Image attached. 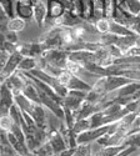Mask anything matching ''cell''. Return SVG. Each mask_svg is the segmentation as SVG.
I'll return each mask as SVG.
<instances>
[{
	"label": "cell",
	"instance_id": "3957f363",
	"mask_svg": "<svg viewBox=\"0 0 140 156\" xmlns=\"http://www.w3.org/2000/svg\"><path fill=\"white\" fill-rule=\"evenodd\" d=\"M21 59H23V55L20 53H18V51L10 54L6 64L4 65V68L0 70V84L4 83L10 75H13L18 70V66H19Z\"/></svg>",
	"mask_w": 140,
	"mask_h": 156
},
{
	"label": "cell",
	"instance_id": "e0dca14e",
	"mask_svg": "<svg viewBox=\"0 0 140 156\" xmlns=\"http://www.w3.org/2000/svg\"><path fill=\"white\" fill-rule=\"evenodd\" d=\"M13 120L9 116V114H2L0 115V131L9 133L13 127Z\"/></svg>",
	"mask_w": 140,
	"mask_h": 156
},
{
	"label": "cell",
	"instance_id": "2e32d148",
	"mask_svg": "<svg viewBox=\"0 0 140 156\" xmlns=\"http://www.w3.org/2000/svg\"><path fill=\"white\" fill-rule=\"evenodd\" d=\"M0 8H2L8 18L15 16V0H0Z\"/></svg>",
	"mask_w": 140,
	"mask_h": 156
},
{
	"label": "cell",
	"instance_id": "d6986e66",
	"mask_svg": "<svg viewBox=\"0 0 140 156\" xmlns=\"http://www.w3.org/2000/svg\"><path fill=\"white\" fill-rule=\"evenodd\" d=\"M135 156H140V147L138 149V152H136V155H135Z\"/></svg>",
	"mask_w": 140,
	"mask_h": 156
},
{
	"label": "cell",
	"instance_id": "9a60e30c",
	"mask_svg": "<svg viewBox=\"0 0 140 156\" xmlns=\"http://www.w3.org/2000/svg\"><path fill=\"white\" fill-rule=\"evenodd\" d=\"M93 155V147L90 144H80L74 147V152L71 156H92Z\"/></svg>",
	"mask_w": 140,
	"mask_h": 156
},
{
	"label": "cell",
	"instance_id": "6da1fadb",
	"mask_svg": "<svg viewBox=\"0 0 140 156\" xmlns=\"http://www.w3.org/2000/svg\"><path fill=\"white\" fill-rule=\"evenodd\" d=\"M68 55L69 53L64 49H46L43 51L40 58H43L46 62L54 65V66L64 69L68 61Z\"/></svg>",
	"mask_w": 140,
	"mask_h": 156
},
{
	"label": "cell",
	"instance_id": "ffe728a7",
	"mask_svg": "<svg viewBox=\"0 0 140 156\" xmlns=\"http://www.w3.org/2000/svg\"><path fill=\"white\" fill-rule=\"evenodd\" d=\"M92 156H95V154H94V152H93V155H92Z\"/></svg>",
	"mask_w": 140,
	"mask_h": 156
},
{
	"label": "cell",
	"instance_id": "277c9868",
	"mask_svg": "<svg viewBox=\"0 0 140 156\" xmlns=\"http://www.w3.org/2000/svg\"><path fill=\"white\" fill-rule=\"evenodd\" d=\"M15 16L25 21L33 20V0H15Z\"/></svg>",
	"mask_w": 140,
	"mask_h": 156
},
{
	"label": "cell",
	"instance_id": "7402d4cb",
	"mask_svg": "<svg viewBox=\"0 0 140 156\" xmlns=\"http://www.w3.org/2000/svg\"><path fill=\"white\" fill-rule=\"evenodd\" d=\"M139 2H140V0H139Z\"/></svg>",
	"mask_w": 140,
	"mask_h": 156
},
{
	"label": "cell",
	"instance_id": "5b68a950",
	"mask_svg": "<svg viewBox=\"0 0 140 156\" xmlns=\"http://www.w3.org/2000/svg\"><path fill=\"white\" fill-rule=\"evenodd\" d=\"M136 36L138 35H135V34H133V35H126V36H118V39H117V41H115V46H118L123 53H124V56H125V54L128 53V51L133 48V46H135V41H136Z\"/></svg>",
	"mask_w": 140,
	"mask_h": 156
},
{
	"label": "cell",
	"instance_id": "5bb4252c",
	"mask_svg": "<svg viewBox=\"0 0 140 156\" xmlns=\"http://www.w3.org/2000/svg\"><path fill=\"white\" fill-rule=\"evenodd\" d=\"M93 24H94L95 30H96L100 35L106 34V33H109V30H110V19H109V18H100V19L95 20Z\"/></svg>",
	"mask_w": 140,
	"mask_h": 156
},
{
	"label": "cell",
	"instance_id": "9c48e42d",
	"mask_svg": "<svg viewBox=\"0 0 140 156\" xmlns=\"http://www.w3.org/2000/svg\"><path fill=\"white\" fill-rule=\"evenodd\" d=\"M126 145H119V146H100L98 151L95 152V156H117L123 150H125Z\"/></svg>",
	"mask_w": 140,
	"mask_h": 156
},
{
	"label": "cell",
	"instance_id": "44dd1931",
	"mask_svg": "<svg viewBox=\"0 0 140 156\" xmlns=\"http://www.w3.org/2000/svg\"><path fill=\"white\" fill-rule=\"evenodd\" d=\"M0 155H2V150H0Z\"/></svg>",
	"mask_w": 140,
	"mask_h": 156
},
{
	"label": "cell",
	"instance_id": "7c38bea8",
	"mask_svg": "<svg viewBox=\"0 0 140 156\" xmlns=\"http://www.w3.org/2000/svg\"><path fill=\"white\" fill-rule=\"evenodd\" d=\"M125 11H128L129 14L138 16L140 15V2L139 0H123L119 4Z\"/></svg>",
	"mask_w": 140,
	"mask_h": 156
},
{
	"label": "cell",
	"instance_id": "30bf717a",
	"mask_svg": "<svg viewBox=\"0 0 140 156\" xmlns=\"http://www.w3.org/2000/svg\"><path fill=\"white\" fill-rule=\"evenodd\" d=\"M38 68V58H31V56H23L18 70L21 73H29L34 69Z\"/></svg>",
	"mask_w": 140,
	"mask_h": 156
},
{
	"label": "cell",
	"instance_id": "ba28073f",
	"mask_svg": "<svg viewBox=\"0 0 140 156\" xmlns=\"http://www.w3.org/2000/svg\"><path fill=\"white\" fill-rule=\"evenodd\" d=\"M66 89L68 90H81V91H90L92 85H89L88 83L81 80L80 77L75 76V75H71V79H70Z\"/></svg>",
	"mask_w": 140,
	"mask_h": 156
},
{
	"label": "cell",
	"instance_id": "7a4b0ae2",
	"mask_svg": "<svg viewBox=\"0 0 140 156\" xmlns=\"http://www.w3.org/2000/svg\"><path fill=\"white\" fill-rule=\"evenodd\" d=\"M65 5L59 0H48V12H46V19L44 23L43 28H50L52 27V21L60 18L65 12Z\"/></svg>",
	"mask_w": 140,
	"mask_h": 156
},
{
	"label": "cell",
	"instance_id": "4fadbf2b",
	"mask_svg": "<svg viewBox=\"0 0 140 156\" xmlns=\"http://www.w3.org/2000/svg\"><path fill=\"white\" fill-rule=\"evenodd\" d=\"M109 33L117 35V36H126V35H133L134 34L130 29H128L126 27H124V25H121L117 21H114L113 19H110V30H109Z\"/></svg>",
	"mask_w": 140,
	"mask_h": 156
},
{
	"label": "cell",
	"instance_id": "8fae6325",
	"mask_svg": "<svg viewBox=\"0 0 140 156\" xmlns=\"http://www.w3.org/2000/svg\"><path fill=\"white\" fill-rule=\"evenodd\" d=\"M14 104H15V105H16L23 112L30 114V111H31V109H33V105H34L35 102H33V101H30L29 99H27L23 94H19V95L14 96Z\"/></svg>",
	"mask_w": 140,
	"mask_h": 156
},
{
	"label": "cell",
	"instance_id": "8992f818",
	"mask_svg": "<svg viewBox=\"0 0 140 156\" xmlns=\"http://www.w3.org/2000/svg\"><path fill=\"white\" fill-rule=\"evenodd\" d=\"M21 94H23L25 98H27V99H29L30 101L40 104L39 94H38V89H36V86H35L29 79L27 80V83H25V85H24V87H23V90H21Z\"/></svg>",
	"mask_w": 140,
	"mask_h": 156
},
{
	"label": "cell",
	"instance_id": "52a82bcc",
	"mask_svg": "<svg viewBox=\"0 0 140 156\" xmlns=\"http://www.w3.org/2000/svg\"><path fill=\"white\" fill-rule=\"evenodd\" d=\"M25 27H27V21L20 19L19 16H14V18H10L6 21V30L13 31V33H21L25 30Z\"/></svg>",
	"mask_w": 140,
	"mask_h": 156
},
{
	"label": "cell",
	"instance_id": "ac0fdd59",
	"mask_svg": "<svg viewBox=\"0 0 140 156\" xmlns=\"http://www.w3.org/2000/svg\"><path fill=\"white\" fill-rule=\"evenodd\" d=\"M70 79H71V74H70L68 70H65V69H63V71H61V73L59 74V76L56 77L58 83H59L60 85H63V86H65V87L68 86Z\"/></svg>",
	"mask_w": 140,
	"mask_h": 156
}]
</instances>
